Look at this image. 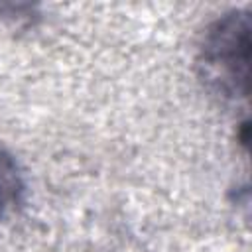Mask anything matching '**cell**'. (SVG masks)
Returning a JSON list of instances; mask_svg holds the SVG:
<instances>
[{
	"mask_svg": "<svg viewBox=\"0 0 252 252\" xmlns=\"http://www.w3.org/2000/svg\"><path fill=\"white\" fill-rule=\"evenodd\" d=\"M248 59L250 14L248 10H230L215 20L203 35L197 57L201 79L222 98H246Z\"/></svg>",
	"mask_w": 252,
	"mask_h": 252,
	"instance_id": "cell-1",
	"label": "cell"
},
{
	"mask_svg": "<svg viewBox=\"0 0 252 252\" xmlns=\"http://www.w3.org/2000/svg\"><path fill=\"white\" fill-rule=\"evenodd\" d=\"M24 189V173L16 158L8 150L0 148V217L8 215L22 201Z\"/></svg>",
	"mask_w": 252,
	"mask_h": 252,
	"instance_id": "cell-2",
	"label": "cell"
}]
</instances>
